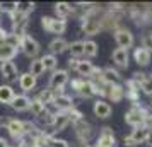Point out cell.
I'll use <instances>...</instances> for the list:
<instances>
[{"instance_id": "33", "label": "cell", "mask_w": 152, "mask_h": 147, "mask_svg": "<svg viewBox=\"0 0 152 147\" xmlns=\"http://www.w3.org/2000/svg\"><path fill=\"white\" fill-rule=\"evenodd\" d=\"M28 111H31V115H33V116L39 118L43 113L46 111V106L41 105V103H39V101H38V99L34 98V99H31V103H29V110H28Z\"/></svg>"}, {"instance_id": "26", "label": "cell", "mask_w": 152, "mask_h": 147, "mask_svg": "<svg viewBox=\"0 0 152 147\" xmlns=\"http://www.w3.org/2000/svg\"><path fill=\"white\" fill-rule=\"evenodd\" d=\"M17 55V48L10 46V45H2L0 46V63L2 62H12Z\"/></svg>"}, {"instance_id": "37", "label": "cell", "mask_w": 152, "mask_h": 147, "mask_svg": "<svg viewBox=\"0 0 152 147\" xmlns=\"http://www.w3.org/2000/svg\"><path fill=\"white\" fill-rule=\"evenodd\" d=\"M123 87H125V91H137V92H140V84H138V82H135L133 79L125 80Z\"/></svg>"}, {"instance_id": "16", "label": "cell", "mask_w": 152, "mask_h": 147, "mask_svg": "<svg viewBox=\"0 0 152 147\" xmlns=\"http://www.w3.org/2000/svg\"><path fill=\"white\" fill-rule=\"evenodd\" d=\"M106 98L111 103H120L121 99H125V87L123 84H111L106 86Z\"/></svg>"}, {"instance_id": "31", "label": "cell", "mask_w": 152, "mask_h": 147, "mask_svg": "<svg viewBox=\"0 0 152 147\" xmlns=\"http://www.w3.org/2000/svg\"><path fill=\"white\" fill-rule=\"evenodd\" d=\"M41 62H43L45 70H51V72H55L56 67H58V58H56L55 55H51V53H48V55H43L41 56Z\"/></svg>"}, {"instance_id": "14", "label": "cell", "mask_w": 152, "mask_h": 147, "mask_svg": "<svg viewBox=\"0 0 152 147\" xmlns=\"http://www.w3.org/2000/svg\"><path fill=\"white\" fill-rule=\"evenodd\" d=\"M0 74L7 82H15L19 79V72H17V65L14 62H2L0 63Z\"/></svg>"}, {"instance_id": "28", "label": "cell", "mask_w": 152, "mask_h": 147, "mask_svg": "<svg viewBox=\"0 0 152 147\" xmlns=\"http://www.w3.org/2000/svg\"><path fill=\"white\" fill-rule=\"evenodd\" d=\"M55 94L56 92L55 91H51V89H43V91H39L38 92V96H36V99L41 103V105H45V106H50L51 103H53V99H55Z\"/></svg>"}, {"instance_id": "39", "label": "cell", "mask_w": 152, "mask_h": 147, "mask_svg": "<svg viewBox=\"0 0 152 147\" xmlns=\"http://www.w3.org/2000/svg\"><path fill=\"white\" fill-rule=\"evenodd\" d=\"M50 147H70V144L67 142V140H63V139H53L51 140V144H50Z\"/></svg>"}, {"instance_id": "38", "label": "cell", "mask_w": 152, "mask_h": 147, "mask_svg": "<svg viewBox=\"0 0 152 147\" xmlns=\"http://www.w3.org/2000/svg\"><path fill=\"white\" fill-rule=\"evenodd\" d=\"M140 91L144 92V94H147V96H152V80L149 77L140 84Z\"/></svg>"}, {"instance_id": "23", "label": "cell", "mask_w": 152, "mask_h": 147, "mask_svg": "<svg viewBox=\"0 0 152 147\" xmlns=\"http://www.w3.org/2000/svg\"><path fill=\"white\" fill-rule=\"evenodd\" d=\"M50 48V53L51 55H62V53H65L67 50H69V41L67 39H63V38H55V39H51L48 45Z\"/></svg>"}, {"instance_id": "19", "label": "cell", "mask_w": 152, "mask_h": 147, "mask_svg": "<svg viewBox=\"0 0 152 147\" xmlns=\"http://www.w3.org/2000/svg\"><path fill=\"white\" fill-rule=\"evenodd\" d=\"M79 98L82 99H89V98H94V96H97V86L92 82V80H89V79H86L84 80L82 87L79 89V91L75 92Z\"/></svg>"}, {"instance_id": "3", "label": "cell", "mask_w": 152, "mask_h": 147, "mask_svg": "<svg viewBox=\"0 0 152 147\" xmlns=\"http://www.w3.org/2000/svg\"><path fill=\"white\" fill-rule=\"evenodd\" d=\"M70 82V74L69 70L63 69H56L55 72H51L48 80V89L51 91H63V87Z\"/></svg>"}, {"instance_id": "22", "label": "cell", "mask_w": 152, "mask_h": 147, "mask_svg": "<svg viewBox=\"0 0 152 147\" xmlns=\"http://www.w3.org/2000/svg\"><path fill=\"white\" fill-rule=\"evenodd\" d=\"M17 80H19V87H21L24 92H31V91L36 87V82H38V79H36L34 75H31L29 72H24V74H21Z\"/></svg>"}, {"instance_id": "13", "label": "cell", "mask_w": 152, "mask_h": 147, "mask_svg": "<svg viewBox=\"0 0 152 147\" xmlns=\"http://www.w3.org/2000/svg\"><path fill=\"white\" fill-rule=\"evenodd\" d=\"M70 123V118H69V111H58L55 113V116H53V123H51V130H50V133H60L63 132L67 127H69Z\"/></svg>"}, {"instance_id": "46", "label": "cell", "mask_w": 152, "mask_h": 147, "mask_svg": "<svg viewBox=\"0 0 152 147\" xmlns=\"http://www.w3.org/2000/svg\"><path fill=\"white\" fill-rule=\"evenodd\" d=\"M0 14H2V12H0Z\"/></svg>"}, {"instance_id": "18", "label": "cell", "mask_w": 152, "mask_h": 147, "mask_svg": "<svg viewBox=\"0 0 152 147\" xmlns=\"http://www.w3.org/2000/svg\"><path fill=\"white\" fill-rule=\"evenodd\" d=\"M94 63L89 62V60H77V65H75V70L74 72H77L79 74V77H82V79H89L91 75H92V72H94Z\"/></svg>"}, {"instance_id": "20", "label": "cell", "mask_w": 152, "mask_h": 147, "mask_svg": "<svg viewBox=\"0 0 152 147\" xmlns=\"http://www.w3.org/2000/svg\"><path fill=\"white\" fill-rule=\"evenodd\" d=\"M29 103H31V98L26 96V94H15L14 99L10 101V108L14 110V111H28L29 110Z\"/></svg>"}, {"instance_id": "15", "label": "cell", "mask_w": 152, "mask_h": 147, "mask_svg": "<svg viewBox=\"0 0 152 147\" xmlns=\"http://www.w3.org/2000/svg\"><path fill=\"white\" fill-rule=\"evenodd\" d=\"M75 12H77V7L69 4V2H58V4H55V14L58 19L67 21L69 17L75 15Z\"/></svg>"}, {"instance_id": "17", "label": "cell", "mask_w": 152, "mask_h": 147, "mask_svg": "<svg viewBox=\"0 0 152 147\" xmlns=\"http://www.w3.org/2000/svg\"><path fill=\"white\" fill-rule=\"evenodd\" d=\"M104 86H111V84H121V74L113 67H106L103 69V75H101Z\"/></svg>"}, {"instance_id": "5", "label": "cell", "mask_w": 152, "mask_h": 147, "mask_svg": "<svg viewBox=\"0 0 152 147\" xmlns=\"http://www.w3.org/2000/svg\"><path fill=\"white\" fill-rule=\"evenodd\" d=\"M149 137H151V130H147L145 127H137V128L132 130L130 135L125 137L123 142H125V146L135 147V146H138V144H145V142L149 140Z\"/></svg>"}, {"instance_id": "1", "label": "cell", "mask_w": 152, "mask_h": 147, "mask_svg": "<svg viewBox=\"0 0 152 147\" xmlns=\"http://www.w3.org/2000/svg\"><path fill=\"white\" fill-rule=\"evenodd\" d=\"M103 12L104 10L101 7L92 5V4L91 7L84 10L82 17H80V31L86 36H96L99 34V31H103V22H101Z\"/></svg>"}, {"instance_id": "8", "label": "cell", "mask_w": 152, "mask_h": 147, "mask_svg": "<svg viewBox=\"0 0 152 147\" xmlns=\"http://www.w3.org/2000/svg\"><path fill=\"white\" fill-rule=\"evenodd\" d=\"M19 48H21L22 53L28 56V58H31V60H34L36 56L39 55V43L36 41L33 36H29V34L22 36Z\"/></svg>"}, {"instance_id": "35", "label": "cell", "mask_w": 152, "mask_h": 147, "mask_svg": "<svg viewBox=\"0 0 152 147\" xmlns=\"http://www.w3.org/2000/svg\"><path fill=\"white\" fill-rule=\"evenodd\" d=\"M142 48H145L149 53H152V33L145 31L142 34Z\"/></svg>"}, {"instance_id": "2", "label": "cell", "mask_w": 152, "mask_h": 147, "mask_svg": "<svg viewBox=\"0 0 152 147\" xmlns=\"http://www.w3.org/2000/svg\"><path fill=\"white\" fill-rule=\"evenodd\" d=\"M147 108H144L142 105H137V106H132L128 111L125 113V121L128 123L130 127L137 128V127H144V118L147 115Z\"/></svg>"}, {"instance_id": "27", "label": "cell", "mask_w": 152, "mask_h": 147, "mask_svg": "<svg viewBox=\"0 0 152 147\" xmlns=\"http://www.w3.org/2000/svg\"><path fill=\"white\" fill-rule=\"evenodd\" d=\"M15 92L10 84H0V103L2 105H10V101L14 99Z\"/></svg>"}, {"instance_id": "32", "label": "cell", "mask_w": 152, "mask_h": 147, "mask_svg": "<svg viewBox=\"0 0 152 147\" xmlns=\"http://www.w3.org/2000/svg\"><path fill=\"white\" fill-rule=\"evenodd\" d=\"M34 7H36L34 2H15V12H19L22 15H28V17L34 10Z\"/></svg>"}, {"instance_id": "25", "label": "cell", "mask_w": 152, "mask_h": 147, "mask_svg": "<svg viewBox=\"0 0 152 147\" xmlns=\"http://www.w3.org/2000/svg\"><path fill=\"white\" fill-rule=\"evenodd\" d=\"M151 55L152 53H149L145 48H142V46H138V48L133 50V58H135V62L140 65V67H147L149 63H151Z\"/></svg>"}, {"instance_id": "21", "label": "cell", "mask_w": 152, "mask_h": 147, "mask_svg": "<svg viewBox=\"0 0 152 147\" xmlns=\"http://www.w3.org/2000/svg\"><path fill=\"white\" fill-rule=\"evenodd\" d=\"M92 111H94V115H96L97 118L104 120L111 115V105L108 101H104V99H97L96 103H94V106H92Z\"/></svg>"}, {"instance_id": "12", "label": "cell", "mask_w": 152, "mask_h": 147, "mask_svg": "<svg viewBox=\"0 0 152 147\" xmlns=\"http://www.w3.org/2000/svg\"><path fill=\"white\" fill-rule=\"evenodd\" d=\"M94 147H116V139H115V133H113V130L110 127L101 128Z\"/></svg>"}, {"instance_id": "47", "label": "cell", "mask_w": 152, "mask_h": 147, "mask_svg": "<svg viewBox=\"0 0 152 147\" xmlns=\"http://www.w3.org/2000/svg\"><path fill=\"white\" fill-rule=\"evenodd\" d=\"M151 105H152V103H151Z\"/></svg>"}, {"instance_id": "34", "label": "cell", "mask_w": 152, "mask_h": 147, "mask_svg": "<svg viewBox=\"0 0 152 147\" xmlns=\"http://www.w3.org/2000/svg\"><path fill=\"white\" fill-rule=\"evenodd\" d=\"M97 55V43L92 39H86L84 41V56L87 58H94Z\"/></svg>"}, {"instance_id": "36", "label": "cell", "mask_w": 152, "mask_h": 147, "mask_svg": "<svg viewBox=\"0 0 152 147\" xmlns=\"http://www.w3.org/2000/svg\"><path fill=\"white\" fill-rule=\"evenodd\" d=\"M69 118H70V123L74 125V123H77L79 120H82L84 118V115H82V111L80 110H77V108H72L69 111Z\"/></svg>"}, {"instance_id": "42", "label": "cell", "mask_w": 152, "mask_h": 147, "mask_svg": "<svg viewBox=\"0 0 152 147\" xmlns=\"http://www.w3.org/2000/svg\"><path fill=\"white\" fill-rule=\"evenodd\" d=\"M17 147H33V144H29L28 140L21 139V140H19V146H17Z\"/></svg>"}, {"instance_id": "29", "label": "cell", "mask_w": 152, "mask_h": 147, "mask_svg": "<svg viewBox=\"0 0 152 147\" xmlns=\"http://www.w3.org/2000/svg\"><path fill=\"white\" fill-rule=\"evenodd\" d=\"M69 51H70V58H77V60H80V56H84V41H72V43H69Z\"/></svg>"}, {"instance_id": "4", "label": "cell", "mask_w": 152, "mask_h": 147, "mask_svg": "<svg viewBox=\"0 0 152 147\" xmlns=\"http://www.w3.org/2000/svg\"><path fill=\"white\" fill-rule=\"evenodd\" d=\"M41 26L45 31H48L51 34H63L67 31V21L58 19V17H50V15L41 17Z\"/></svg>"}, {"instance_id": "43", "label": "cell", "mask_w": 152, "mask_h": 147, "mask_svg": "<svg viewBox=\"0 0 152 147\" xmlns=\"http://www.w3.org/2000/svg\"><path fill=\"white\" fill-rule=\"evenodd\" d=\"M75 65H77V58H70L69 60V69L75 70Z\"/></svg>"}, {"instance_id": "11", "label": "cell", "mask_w": 152, "mask_h": 147, "mask_svg": "<svg viewBox=\"0 0 152 147\" xmlns=\"http://www.w3.org/2000/svg\"><path fill=\"white\" fill-rule=\"evenodd\" d=\"M5 130L9 132V135L12 137L14 140H21L26 132H24V121L17 118H7L5 121Z\"/></svg>"}, {"instance_id": "9", "label": "cell", "mask_w": 152, "mask_h": 147, "mask_svg": "<svg viewBox=\"0 0 152 147\" xmlns=\"http://www.w3.org/2000/svg\"><path fill=\"white\" fill-rule=\"evenodd\" d=\"M55 99H53V103L51 106L55 108L56 111H70L72 108H75V103H74V99L72 96L69 94H65L63 91H55Z\"/></svg>"}, {"instance_id": "24", "label": "cell", "mask_w": 152, "mask_h": 147, "mask_svg": "<svg viewBox=\"0 0 152 147\" xmlns=\"http://www.w3.org/2000/svg\"><path fill=\"white\" fill-rule=\"evenodd\" d=\"M111 60L115 62V65H118L120 69H128V51L121 48H116L111 53Z\"/></svg>"}, {"instance_id": "41", "label": "cell", "mask_w": 152, "mask_h": 147, "mask_svg": "<svg viewBox=\"0 0 152 147\" xmlns=\"http://www.w3.org/2000/svg\"><path fill=\"white\" fill-rule=\"evenodd\" d=\"M7 31H5V29L4 28H0V46H2V45H5V41H7Z\"/></svg>"}, {"instance_id": "40", "label": "cell", "mask_w": 152, "mask_h": 147, "mask_svg": "<svg viewBox=\"0 0 152 147\" xmlns=\"http://www.w3.org/2000/svg\"><path fill=\"white\" fill-rule=\"evenodd\" d=\"M144 127L147 128V130H151V132H152V113H151V111H147V115H145Z\"/></svg>"}, {"instance_id": "44", "label": "cell", "mask_w": 152, "mask_h": 147, "mask_svg": "<svg viewBox=\"0 0 152 147\" xmlns=\"http://www.w3.org/2000/svg\"><path fill=\"white\" fill-rule=\"evenodd\" d=\"M0 147H9L7 140H5V139H2V137H0Z\"/></svg>"}, {"instance_id": "10", "label": "cell", "mask_w": 152, "mask_h": 147, "mask_svg": "<svg viewBox=\"0 0 152 147\" xmlns=\"http://www.w3.org/2000/svg\"><path fill=\"white\" fill-rule=\"evenodd\" d=\"M10 22H12V33L17 34L19 38L26 36V28H28V15H22L19 12H10L9 14Z\"/></svg>"}, {"instance_id": "30", "label": "cell", "mask_w": 152, "mask_h": 147, "mask_svg": "<svg viewBox=\"0 0 152 147\" xmlns=\"http://www.w3.org/2000/svg\"><path fill=\"white\" fill-rule=\"evenodd\" d=\"M29 74L34 75L36 79L41 77L43 74H45V67H43L41 58H34V60H31V63H29Z\"/></svg>"}, {"instance_id": "7", "label": "cell", "mask_w": 152, "mask_h": 147, "mask_svg": "<svg viewBox=\"0 0 152 147\" xmlns=\"http://www.w3.org/2000/svg\"><path fill=\"white\" fill-rule=\"evenodd\" d=\"M74 130H75V135L79 139V144H89V140L92 139V125L86 118L79 120L77 123H74Z\"/></svg>"}, {"instance_id": "45", "label": "cell", "mask_w": 152, "mask_h": 147, "mask_svg": "<svg viewBox=\"0 0 152 147\" xmlns=\"http://www.w3.org/2000/svg\"><path fill=\"white\" fill-rule=\"evenodd\" d=\"M149 79H151V80H152V74H151V75H149Z\"/></svg>"}, {"instance_id": "6", "label": "cell", "mask_w": 152, "mask_h": 147, "mask_svg": "<svg viewBox=\"0 0 152 147\" xmlns=\"http://www.w3.org/2000/svg\"><path fill=\"white\" fill-rule=\"evenodd\" d=\"M113 38H115V41H116L118 48L126 50V51H128V48H132L133 43H135V38H133V34H132V31L126 29V28H123V26L113 31Z\"/></svg>"}]
</instances>
